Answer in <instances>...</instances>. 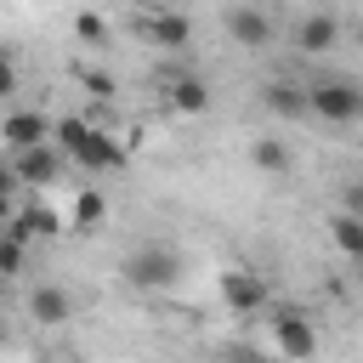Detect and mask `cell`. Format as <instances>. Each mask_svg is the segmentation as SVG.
<instances>
[{"label":"cell","mask_w":363,"mask_h":363,"mask_svg":"<svg viewBox=\"0 0 363 363\" xmlns=\"http://www.w3.org/2000/svg\"><path fill=\"white\" fill-rule=\"evenodd\" d=\"M227 40L238 51H267L272 45V17L261 6H227Z\"/></svg>","instance_id":"10"},{"label":"cell","mask_w":363,"mask_h":363,"mask_svg":"<svg viewBox=\"0 0 363 363\" xmlns=\"http://www.w3.org/2000/svg\"><path fill=\"white\" fill-rule=\"evenodd\" d=\"M57 147L68 153V164H79V170H91V176H102V170H119V164H125V153L108 142V130H102V125H91V119H79V113L57 119Z\"/></svg>","instance_id":"1"},{"label":"cell","mask_w":363,"mask_h":363,"mask_svg":"<svg viewBox=\"0 0 363 363\" xmlns=\"http://www.w3.org/2000/svg\"><path fill=\"white\" fill-rule=\"evenodd\" d=\"M267 329H272V352H278L284 363H306V357H318V323H312L301 306H272Z\"/></svg>","instance_id":"4"},{"label":"cell","mask_w":363,"mask_h":363,"mask_svg":"<svg viewBox=\"0 0 363 363\" xmlns=\"http://www.w3.org/2000/svg\"><path fill=\"white\" fill-rule=\"evenodd\" d=\"M250 164H255L261 176H289V170H295V153H289V142H284V136H272V130H267V136H255V142H250Z\"/></svg>","instance_id":"14"},{"label":"cell","mask_w":363,"mask_h":363,"mask_svg":"<svg viewBox=\"0 0 363 363\" xmlns=\"http://www.w3.org/2000/svg\"><path fill=\"white\" fill-rule=\"evenodd\" d=\"M357 45H363V23H357Z\"/></svg>","instance_id":"23"},{"label":"cell","mask_w":363,"mask_h":363,"mask_svg":"<svg viewBox=\"0 0 363 363\" xmlns=\"http://www.w3.org/2000/svg\"><path fill=\"white\" fill-rule=\"evenodd\" d=\"M51 136H57V119H45L40 108H11V113H6V125H0V142H6V153L40 147V142H51Z\"/></svg>","instance_id":"9"},{"label":"cell","mask_w":363,"mask_h":363,"mask_svg":"<svg viewBox=\"0 0 363 363\" xmlns=\"http://www.w3.org/2000/svg\"><path fill=\"white\" fill-rule=\"evenodd\" d=\"M28 318L45 323V329H62V323L74 318L68 289H62V284H34V289H28Z\"/></svg>","instance_id":"12"},{"label":"cell","mask_w":363,"mask_h":363,"mask_svg":"<svg viewBox=\"0 0 363 363\" xmlns=\"http://www.w3.org/2000/svg\"><path fill=\"white\" fill-rule=\"evenodd\" d=\"M62 170H68V153L57 147V136H51V142H40V147L6 153V187H51Z\"/></svg>","instance_id":"3"},{"label":"cell","mask_w":363,"mask_h":363,"mask_svg":"<svg viewBox=\"0 0 363 363\" xmlns=\"http://www.w3.org/2000/svg\"><path fill=\"white\" fill-rule=\"evenodd\" d=\"M221 301H227V312L250 318V312H267V306H272V289H267L261 272H250V267H227V272H221Z\"/></svg>","instance_id":"6"},{"label":"cell","mask_w":363,"mask_h":363,"mask_svg":"<svg viewBox=\"0 0 363 363\" xmlns=\"http://www.w3.org/2000/svg\"><path fill=\"white\" fill-rule=\"evenodd\" d=\"M68 221H74L79 233L102 227V221H108V199H102L96 187H79V193H74V204H68Z\"/></svg>","instance_id":"17"},{"label":"cell","mask_w":363,"mask_h":363,"mask_svg":"<svg viewBox=\"0 0 363 363\" xmlns=\"http://www.w3.org/2000/svg\"><path fill=\"white\" fill-rule=\"evenodd\" d=\"M74 34H79L85 45H108V23H102L96 11H79V17H74Z\"/></svg>","instance_id":"19"},{"label":"cell","mask_w":363,"mask_h":363,"mask_svg":"<svg viewBox=\"0 0 363 363\" xmlns=\"http://www.w3.org/2000/svg\"><path fill=\"white\" fill-rule=\"evenodd\" d=\"M11 221H23V233H28V238H57L62 227H74V221H68L62 210H51V204H23Z\"/></svg>","instance_id":"16"},{"label":"cell","mask_w":363,"mask_h":363,"mask_svg":"<svg viewBox=\"0 0 363 363\" xmlns=\"http://www.w3.org/2000/svg\"><path fill=\"white\" fill-rule=\"evenodd\" d=\"M340 210L363 216V176H352V182H346V193H340Z\"/></svg>","instance_id":"21"},{"label":"cell","mask_w":363,"mask_h":363,"mask_svg":"<svg viewBox=\"0 0 363 363\" xmlns=\"http://www.w3.org/2000/svg\"><path fill=\"white\" fill-rule=\"evenodd\" d=\"M164 102H170L176 113H204V108H210V85H204L199 74H170V79H164Z\"/></svg>","instance_id":"13"},{"label":"cell","mask_w":363,"mask_h":363,"mask_svg":"<svg viewBox=\"0 0 363 363\" xmlns=\"http://www.w3.org/2000/svg\"><path fill=\"white\" fill-rule=\"evenodd\" d=\"M0 91H6V96L17 91V51H11V45L0 51Z\"/></svg>","instance_id":"20"},{"label":"cell","mask_w":363,"mask_h":363,"mask_svg":"<svg viewBox=\"0 0 363 363\" xmlns=\"http://www.w3.org/2000/svg\"><path fill=\"white\" fill-rule=\"evenodd\" d=\"M329 238H335V250H340L346 261H357V267H363V216L335 210V216H329Z\"/></svg>","instance_id":"15"},{"label":"cell","mask_w":363,"mask_h":363,"mask_svg":"<svg viewBox=\"0 0 363 363\" xmlns=\"http://www.w3.org/2000/svg\"><path fill=\"white\" fill-rule=\"evenodd\" d=\"M176 278H182V255H176L170 244H136V250L125 255V284L142 289V295H159V289H170Z\"/></svg>","instance_id":"2"},{"label":"cell","mask_w":363,"mask_h":363,"mask_svg":"<svg viewBox=\"0 0 363 363\" xmlns=\"http://www.w3.org/2000/svg\"><path fill=\"white\" fill-rule=\"evenodd\" d=\"M136 34H142L147 45H159V51H182V45H193V23H187V11H164V6L142 11V17H136Z\"/></svg>","instance_id":"7"},{"label":"cell","mask_w":363,"mask_h":363,"mask_svg":"<svg viewBox=\"0 0 363 363\" xmlns=\"http://www.w3.org/2000/svg\"><path fill=\"white\" fill-rule=\"evenodd\" d=\"M79 85H85L96 102H113V96H119V85H113V74H108V68H79Z\"/></svg>","instance_id":"18"},{"label":"cell","mask_w":363,"mask_h":363,"mask_svg":"<svg viewBox=\"0 0 363 363\" xmlns=\"http://www.w3.org/2000/svg\"><path fill=\"white\" fill-rule=\"evenodd\" d=\"M335 45H340V17H335V11H306V17L295 23V51L323 57V51H335Z\"/></svg>","instance_id":"11"},{"label":"cell","mask_w":363,"mask_h":363,"mask_svg":"<svg viewBox=\"0 0 363 363\" xmlns=\"http://www.w3.org/2000/svg\"><path fill=\"white\" fill-rule=\"evenodd\" d=\"M261 108H267L272 119H312V85L278 74V79L261 85Z\"/></svg>","instance_id":"8"},{"label":"cell","mask_w":363,"mask_h":363,"mask_svg":"<svg viewBox=\"0 0 363 363\" xmlns=\"http://www.w3.org/2000/svg\"><path fill=\"white\" fill-rule=\"evenodd\" d=\"M227 363H272V357H255V352H233Z\"/></svg>","instance_id":"22"},{"label":"cell","mask_w":363,"mask_h":363,"mask_svg":"<svg viewBox=\"0 0 363 363\" xmlns=\"http://www.w3.org/2000/svg\"><path fill=\"white\" fill-rule=\"evenodd\" d=\"M312 113H318L323 125H357V119H363V85L346 79V74L312 79Z\"/></svg>","instance_id":"5"}]
</instances>
